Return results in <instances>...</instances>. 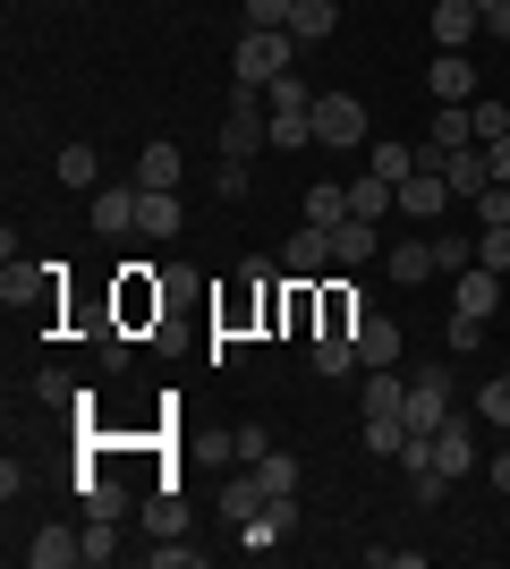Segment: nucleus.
I'll list each match as a JSON object with an SVG mask.
<instances>
[{"instance_id":"7","label":"nucleus","mask_w":510,"mask_h":569,"mask_svg":"<svg viewBox=\"0 0 510 569\" xmlns=\"http://www.w3.org/2000/svg\"><path fill=\"white\" fill-rule=\"evenodd\" d=\"M442 179H451V196H460V204H477V196L493 188V162H486V144H460V153H442Z\"/></svg>"},{"instance_id":"15","label":"nucleus","mask_w":510,"mask_h":569,"mask_svg":"<svg viewBox=\"0 0 510 569\" xmlns=\"http://www.w3.org/2000/svg\"><path fill=\"white\" fill-rule=\"evenodd\" d=\"M400 400H409V382L391 375V366H366V391H358L366 417H400Z\"/></svg>"},{"instance_id":"16","label":"nucleus","mask_w":510,"mask_h":569,"mask_svg":"<svg viewBox=\"0 0 510 569\" xmlns=\"http://www.w3.org/2000/svg\"><path fill=\"white\" fill-rule=\"evenodd\" d=\"M272 501H281V493H264V476H239V485H221V519L247 527L256 510H272Z\"/></svg>"},{"instance_id":"32","label":"nucleus","mask_w":510,"mask_h":569,"mask_svg":"<svg viewBox=\"0 0 510 569\" xmlns=\"http://www.w3.org/2000/svg\"><path fill=\"white\" fill-rule=\"evenodd\" d=\"M77 485H86V476H77ZM86 510H94V519H120V510H128V493L111 485V476H94V485H86Z\"/></svg>"},{"instance_id":"14","label":"nucleus","mask_w":510,"mask_h":569,"mask_svg":"<svg viewBox=\"0 0 510 569\" xmlns=\"http://www.w3.org/2000/svg\"><path fill=\"white\" fill-rule=\"evenodd\" d=\"M179 221H188L179 213V188H153L146 204H137V238H179Z\"/></svg>"},{"instance_id":"27","label":"nucleus","mask_w":510,"mask_h":569,"mask_svg":"<svg viewBox=\"0 0 510 569\" xmlns=\"http://www.w3.org/2000/svg\"><path fill=\"white\" fill-rule=\"evenodd\" d=\"M400 442H409V417H366V451L374 459H400Z\"/></svg>"},{"instance_id":"34","label":"nucleus","mask_w":510,"mask_h":569,"mask_svg":"<svg viewBox=\"0 0 510 569\" xmlns=\"http://www.w3.org/2000/svg\"><path fill=\"white\" fill-rule=\"evenodd\" d=\"M477 408H486L493 426H502V433H510V375H493V382H486V400H477Z\"/></svg>"},{"instance_id":"25","label":"nucleus","mask_w":510,"mask_h":569,"mask_svg":"<svg viewBox=\"0 0 510 569\" xmlns=\"http://www.w3.org/2000/svg\"><path fill=\"white\" fill-rule=\"evenodd\" d=\"M146 527H153V536H188V501H179V493L162 485V493L146 501Z\"/></svg>"},{"instance_id":"3","label":"nucleus","mask_w":510,"mask_h":569,"mask_svg":"<svg viewBox=\"0 0 510 569\" xmlns=\"http://www.w3.org/2000/svg\"><path fill=\"white\" fill-rule=\"evenodd\" d=\"M316 144H340V153H358V144H366L358 94H316Z\"/></svg>"},{"instance_id":"38","label":"nucleus","mask_w":510,"mask_h":569,"mask_svg":"<svg viewBox=\"0 0 510 569\" xmlns=\"http://www.w3.org/2000/svg\"><path fill=\"white\" fill-rule=\"evenodd\" d=\"M213 188L230 196V204H239V196H247V162H230V153H221V170H213Z\"/></svg>"},{"instance_id":"28","label":"nucleus","mask_w":510,"mask_h":569,"mask_svg":"<svg viewBox=\"0 0 510 569\" xmlns=\"http://www.w3.org/2000/svg\"><path fill=\"white\" fill-rule=\"evenodd\" d=\"M60 179L94 196V188H102V162H94V144H69V153H60Z\"/></svg>"},{"instance_id":"17","label":"nucleus","mask_w":510,"mask_h":569,"mask_svg":"<svg viewBox=\"0 0 510 569\" xmlns=\"http://www.w3.org/2000/svg\"><path fill=\"white\" fill-rule=\"evenodd\" d=\"M426 144H434V153H460V144H477V128H468V102H442V111L426 119Z\"/></svg>"},{"instance_id":"42","label":"nucleus","mask_w":510,"mask_h":569,"mask_svg":"<svg viewBox=\"0 0 510 569\" xmlns=\"http://www.w3.org/2000/svg\"><path fill=\"white\" fill-rule=\"evenodd\" d=\"M486 162H493V179L510 188V137H493V144H486Z\"/></svg>"},{"instance_id":"31","label":"nucleus","mask_w":510,"mask_h":569,"mask_svg":"<svg viewBox=\"0 0 510 569\" xmlns=\"http://www.w3.org/2000/svg\"><path fill=\"white\" fill-rule=\"evenodd\" d=\"M146 561H153V569H204V545H179V536H162Z\"/></svg>"},{"instance_id":"11","label":"nucleus","mask_w":510,"mask_h":569,"mask_svg":"<svg viewBox=\"0 0 510 569\" xmlns=\"http://www.w3.org/2000/svg\"><path fill=\"white\" fill-rule=\"evenodd\" d=\"M493 307H502V272H486V263H477V272H460V307H451V315L493 323Z\"/></svg>"},{"instance_id":"13","label":"nucleus","mask_w":510,"mask_h":569,"mask_svg":"<svg viewBox=\"0 0 510 569\" xmlns=\"http://www.w3.org/2000/svg\"><path fill=\"white\" fill-rule=\"evenodd\" d=\"M179 170H188V162H179V144H170V137H153L146 144V153H137V188H179Z\"/></svg>"},{"instance_id":"39","label":"nucleus","mask_w":510,"mask_h":569,"mask_svg":"<svg viewBox=\"0 0 510 569\" xmlns=\"http://www.w3.org/2000/svg\"><path fill=\"white\" fill-rule=\"evenodd\" d=\"M247 26H290V0H247Z\"/></svg>"},{"instance_id":"2","label":"nucleus","mask_w":510,"mask_h":569,"mask_svg":"<svg viewBox=\"0 0 510 569\" xmlns=\"http://www.w3.org/2000/svg\"><path fill=\"white\" fill-rule=\"evenodd\" d=\"M264 111H272V144H316V94L298 86V69L264 86Z\"/></svg>"},{"instance_id":"22","label":"nucleus","mask_w":510,"mask_h":569,"mask_svg":"<svg viewBox=\"0 0 510 569\" xmlns=\"http://www.w3.org/2000/svg\"><path fill=\"white\" fill-rule=\"evenodd\" d=\"M366 170L400 188V179H409V170H417V144H391V137H374V153H366Z\"/></svg>"},{"instance_id":"19","label":"nucleus","mask_w":510,"mask_h":569,"mask_svg":"<svg viewBox=\"0 0 510 569\" xmlns=\"http://www.w3.org/2000/svg\"><path fill=\"white\" fill-rule=\"evenodd\" d=\"M332 263H349V272H358V263H374V221H358V213L340 221V230H332Z\"/></svg>"},{"instance_id":"29","label":"nucleus","mask_w":510,"mask_h":569,"mask_svg":"<svg viewBox=\"0 0 510 569\" xmlns=\"http://www.w3.org/2000/svg\"><path fill=\"white\" fill-rule=\"evenodd\" d=\"M391 272H400V281H426V272H442V263H434L426 238H409V247H391Z\"/></svg>"},{"instance_id":"21","label":"nucleus","mask_w":510,"mask_h":569,"mask_svg":"<svg viewBox=\"0 0 510 569\" xmlns=\"http://www.w3.org/2000/svg\"><path fill=\"white\" fill-rule=\"evenodd\" d=\"M323 263H332V230H316V221H307V230L290 238V272L307 281V272H323Z\"/></svg>"},{"instance_id":"24","label":"nucleus","mask_w":510,"mask_h":569,"mask_svg":"<svg viewBox=\"0 0 510 569\" xmlns=\"http://www.w3.org/2000/svg\"><path fill=\"white\" fill-rule=\"evenodd\" d=\"M316 375H358V340H349V332H323L316 340Z\"/></svg>"},{"instance_id":"23","label":"nucleus","mask_w":510,"mask_h":569,"mask_svg":"<svg viewBox=\"0 0 510 569\" xmlns=\"http://www.w3.org/2000/svg\"><path fill=\"white\" fill-rule=\"evenodd\" d=\"M349 213H358V221H383V213H400V204H391V179H374V170H366L358 188H349Z\"/></svg>"},{"instance_id":"36","label":"nucleus","mask_w":510,"mask_h":569,"mask_svg":"<svg viewBox=\"0 0 510 569\" xmlns=\"http://www.w3.org/2000/svg\"><path fill=\"white\" fill-rule=\"evenodd\" d=\"M120 552V536H111V519H86V561H111Z\"/></svg>"},{"instance_id":"5","label":"nucleus","mask_w":510,"mask_h":569,"mask_svg":"<svg viewBox=\"0 0 510 569\" xmlns=\"http://www.w3.org/2000/svg\"><path fill=\"white\" fill-rule=\"evenodd\" d=\"M426 451H434L442 476H468L477 468V426H468V417H442V426L426 433Z\"/></svg>"},{"instance_id":"4","label":"nucleus","mask_w":510,"mask_h":569,"mask_svg":"<svg viewBox=\"0 0 510 569\" xmlns=\"http://www.w3.org/2000/svg\"><path fill=\"white\" fill-rule=\"evenodd\" d=\"M391 204H400V213H409V221H442V204H451V179H442L434 162H417L409 179L391 188Z\"/></svg>"},{"instance_id":"37","label":"nucleus","mask_w":510,"mask_h":569,"mask_svg":"<svg viewBox=\"0 0 510 569\" xmlns=\"http://www.w3.org/2000/svg\"><path fill=\"white\" fill-rule=\"evenodd\" d=\"M34 400H51V408H69V400H77V382H69V375H34Z\"/></svg>"},{"instance_id":"26","label":"nucleus","mask_w":510,"mask_h":569,"mask_svg":"<svg viewBox=\"0 0 510 569\" xmlns=\"http://www.w3.org/2000/svg\"><path fill=\"white\" fill-rule=\"evenodd\" d=\"M256 476H264V493L298 501V459H290V451H264V459H256Z\"/></svg>"},{"instance_id":"20","label":"nucleus","mask_w":510,"mask_h":569,"mask_svg":"<svg viewBox=\"0 0 510 569\" xmlns=\"http://www.w3.org/2000/svg\"><path fill=\"white\" fill-rule=\"evenodd\" d=\"M307 221H316V230H340V221H349V188H340V179H316V188H307Z\"/></svg>"},{"instance_id":"12","label":"nucleus","mask_w":510,"mask_h":569,"mask_svg":"<svg viewBox=\"0 0 510 569\" xmlns=\"http://www.w3.org/2000/svg\"><path fill=\"white\" fill-rule=\"evenodd\" d=\"M26 561H34V569H77V561H86V536H77V527H43V536L26 545Z\"/></svg>"},{"instance_id":"40","label":"nucleus","mask_w":510,"mask_h":569,"mask_svg":"<svg viewBox=\"0 0 510 569\" xmlns=\"http://www.w3.org/2000/svg\"><path fill=\"white\" fill-rule=\"evenodd\" d=\"M477 213H486V221H510V188H502V179H493V188L477 196Z\"/></svg>"},{"instance_id":"9","label":"nucleus","mask_w":510,"mask_h":569,"mask_svg":"<svg viewBox=\"0 0 510 569\" xmlns=\"http://www.w3.org/2000/svg\"><path fill=\"white\" fill-rule=\"evenodd\" d=\"M358 366H400V323L391 315H358Z\"/></svg>"},{"instance_id":"35","label":"nucleus","mask_w":510,"mask_h":569,"mask_svg":"<svg viewBox=\"0 0 510 569\" xmlns=\"http://www.w3.org/2000/svg\"><path fill=\"white\" fill-rule=\"evenodd\" d=\"M434 263H442V272H468V263H477V247H468V238H434Z\"/></svg>"},{"instance_id":"6","label":"nucleus","mask_w":510,"mask_h":569,"mask_svg":"<svg viewBox=\"0 0 510 569\" xmlns=\"http://www.w3.org/2000/svg\"><path fill=\"white\" fill-rule=\"evenodd\" d=\"M137 204H146V188H94L86 196V221H94L102 238H128L137 230Z\"/></svg>"},{"instance_id":"1","label":"nucleus","mask_w":510,"mask_h":569,"mask_svg":"<svg viewBox=\"0 0 510 569\" xmlns=\"http://www.w3.org/2000/svg\"><path fill=\"white\" fill-rule=\"evenodd\" d=\"M290 26H247L239 51H230V69H239V86H272V77H290Z\"/></svg>"},{"instance_id":"41","label":"nucleus","mask_w":510,"mask_h":569,"mask_svg":"<svg viewBox=\"0 0 510 569\" xmlns=\"http://www.w3.org/2000/svg\"><path fill=\"white\" fill-rule=\"evenodd\" d=\"M477 18H486V34H510V0H477Z\"/></svg>"},{"instance_id":"30","label":"nucleus","mask_w":510,"mask_h":569,"mask_svg":"<svg viewBox=\"0 0 510 569\" xmlns=\"http://www.w3.org/2000/svg\"><path fill=\"white\" fill-rule=\"evenodd\" d=\"M477 263H486V272H510V221H486V238H477Z\"/></svg>"},{"instance_id":"33","label":"nucleus","mask_w":510,"mask_h":569,"mask_svg":"<svg viewBox=\"0 0 510 569\" xmlns=\"http://www.w3.org/2000/svg\"><path fill=\"white\" fill-rule=\"evenodd\" d=\"M264 451H272V433H264V426H239V433H230V459H247V468H256Z\"/></svg>"},{"instance_id":"18","label":"nucleus","mask_w":510,"mask_h":569,"mask_svg":"<svg viewBox=\"0 0 510 569\" xmlns=\"http://www.w3.org/2000/svg\"><path fill=\"white\" fill-rule=\"evenodd\" d=\"M332 26H340V0H290V34L298 43H323Z\"/></svg>"},{"instance_id":"43","label":"nucleus","mask_w":510,"mask_h":569,"mask_svg":"<svg viewBox=\"0 0 510 569\" xmlns=\"http://www.w3.org/2000/svg\"><path fill=\"white\" fill-rule=\"evenodd\" d=\"M493 493H510V451H502V459H493Z\"/></svg>"},{"instance_id":"10","label":"nucleus","mask_w":510,"mask_h":569,"mask_svg":"<svg viewBox=\"0 0 510 569\" xmlns=\"http://www.w3.org/2000/svg\"><path fill=\"white\" fill-rule=\"evenodd\" d=\"M426 26H434V51H468V34H477L486 18H477V0H434Z\"/></svg>"},{"instance_id":"8","label":"nucleus","mask_w":510,"mask_h":569,"mask_svg":"<svg viewBox=\"0 0 510 569\" xmlns=\"http://www.w3.org/2000/svg\"><path fill=\"white\" fill-rule=\"evenodd\" d=\"M426 86H434V102H477V60L468 51H434Z\"/></svg>"}]
</instances>
